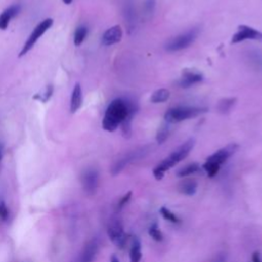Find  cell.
Instances as JSON below:
<instances>
[{"instance_id": "3957f363", "label": "cell", "mask_w": 262, "mask_h": 262, "mask_svg": "<svg viewBox=\"0 0 262 262\" xmlns=\"http://www.w3.org/2000/svg\"><path fill=\"white\" fill-rule=\"evenodd\" d=\"M239 149L237 144H231L227 147L218 150L211 156H209L203 165V169L206 171L209 178H214L220 172V169L224 163H226Z\"/></svg>"}, {"instance_id": "6da1fadb", "label": "cell", "mask_w": 262, "mask_h": 262, "mask_svg": "<svg viewBox=\"0 0 262 262\" xmlns=\"http://www.w3.org/2000/svg\"><path fill=\"white\" fill-rule=\"evenodd\" d=\"M139 107L138 104L131 99H116L114 100L105 113L103 119V128L109 133L117 130V128L127 118L129 112L134 108Z\"/></svg>"}, {"instance_id": "4dcf8cb0", "label": "cell", "mask_w": 262, "mask_h": 262, "mask_svg": "<svg viewBox=\"0 0 262 262\" xmlns=\"http://www.w3.org/2000/svg\"><path fill=\"white\" fill-rule=\"evenodd\" d=\"M252 261L253 262H262V258H261V254L258 251H255L252 254Z\"/></svg>"}, {"instance_id": "5bb4252c", "label": "cell", "mask_w": 262, "mask_h": 262, "mask_svg": "<svg viewBox=\"0 0 262 262\" xmlns=\"http://www.w3.org/2000/svg\"><path fill=\"white\" fill-rule=\"evenodd\" d=\"M21 10V7L19 5H15L7 9L2 15H0V30H7L11 20L15 18Z\"/></svg>"}, {"instance_id": "f1b7e54d", "label": "cell", "mask_w": 262, "mask_h": 262, "mask_svg": "<svg viewBox=\"0 0 262 262\" xmlns=\"http://www.w3.org/2000/svg\"><path fill=\"white\" fill-rule=\"evenodd\" d=\"M9 215L10 213L6 203L3 200H0V218H2L4 222H7L9 220Z\"/></svg>"}, {"instance_id": "9c48e42d", "label": "cell", "mask_w": 262, "mask_h": 262, "mask_svg": "<svg viewBox=\"0 0 262 262\" xmlns=\"http://www.w3.org/2000/svg\"><path fill=\"white\" fill-rule=\"evenodd\" d=\"M82 187L84 192L89 196L96 195L99 183H100V174L99 171L95 168H90L83 172L82 179H81Z\"/></svg>"}, {"instance_id": "ba28073f", "label": "cell", "mask_w": 262, "mask_h": 262, "mask_svg": "<svg viewBox=\"0 0 262 262\" xmlns=\"http://www.w3.org/2000/svg\"><path fill=\"white\" fill-rule=\"evenodd\" d=\"M107 233L109 239L115 246L121 249L125 247L128 238L124 232V228L120 220H118V218H113L108 226Z\"/></svg>"}, {"instance_id": "d6986e66", "label": "cell", "mask_w": 262, "mask_h": 262, "mask_svg": "<svg viewBox=\"0 0 262 262\" xmlns=\"http://www.w3.org/2000/svg\"><path fill=\"white\" fill-rule=\"evenodd\" d=\"M172 124L168 123V122H164L158 129L157 131V136H156V141L159 145H162L163 143H165L167 141V139L169 138L170 134H171V127Z\"/></svg>"}, {"instance_id": "52a82bcc", "label": "cell", "mask_w": 262, "mask_h": 262, "mask_svg": "<svg viewBox=\"0 0 262 262\" xmlns=\"http://www.w3.org/2000/svg\"><path fill=\"white\" fill-rule=\"evenodd\" d=\"M53 24H54V20L51 19V18H50V19H46V20H43L42 22H40V23L35 27V29L33 30V32L31 33V35L29 36V38H28V40L26 41V43L24 45V47H23V49H22V51H21L19 57L22 58V57H24L25 55H27V53H28L29 51H31L32 48L36 45V42H37L43 35H45V33H46L48 30H50V29L52 28Z\"/></svg>"}, {"instance_id": "5b68a950", "label": "cell", "mask_w": 262, "mask_h": 262, "mask_svg": "<svg viewBox=\"0 0 262 262\" xmlns=\"http://www.w3.org/2000/svg\"><path fill=\"white\" fill-rule=\"evenodd\" d=\"M151 151V148L149 146L139 148L137 150H134L131 152H128L124 156H122L120 159H118L114 165L111 168V173L112 176H118L119 173H121L129 164L134 163L144 157H146Z\"/></svg>"}, {"instance_id": "30bf717a", "label": "cell", "mask_w": 262, "mask_h": 262, "mask_svg": "<svg viewBox=\"0 0 262 262\" xmlns=\"http://www.w3.org/2000/svg\"><path fill=\"white\" fill-rule=\"evenodd\" d=\"M246 40H255L262 42V32L247 25H240L238 27V32L234 34L232 38V43L236 45V43H240Z\"/></svg>"}, {"instance_id": "83f0119b", "label": "cell", "mask_w": 262, "mask_h": 262, "mask_svg": "<svg viewBox=\"0 0 262 262\" xmlns=\"http://www.w3.org/2000/svg\"><path fill=\"white\" fill-rule=\"evenodd\" d=\"M155 7H156V0H146V3L144 5L145 15L148 17H151L155 11Z\"/></svg>"}, {"instance_id": "8fae6325", "label": "cell", "mask_w": 262, "mask_h": 262, "mask_svg": "<svg viewBox=\"0 0 262 262\" xmlns=\"http://www.w3.org/2000/svg\"><path fill=\"white\" fill-rule=\"evenodd\" d=\"M100 249V243L98 239H92L86 243L81 254L79 256L78 262H94Z\"/></svg>"}, {"instance_id": "2e32d148", "label": "cell", "mask_w": 262, "mask_h": 262, "mask_svg": "<svg viewBox=\"0 0 262 262\" xmlns=\"http://www.w3.org/2000/svg\"><path fill=\"white\" fill-rule=\"evenodd\" d=\"M143 257L142 253V243L138 237H134L131 241V246L129 250V258L130 262H141Z\"/></svg>"}, {"instance_id": "4fadbf2b", "label": "cell", "mask_w": 262, "mask_h": 262, "mask_svg": "<svg viewBox=\"0 0 262 262\" xmlns=\"http://www.w3.org/2000/svg\"><path fill=\"white\" fill-rule=\"evenodd\" d=\"M123 37V32L120 26H114L110 29H108L102 38V42L104 46L110 47L114 46L116 43H119Z\"/></svg>"}, {"instance_id": "d4e9b609", "label": "cell", "mask_w": 262, "mask_h": 262, "mask_svg": "<svg viewBox=\"0 0 262 262\" xmlns=\"http://www.w3.org/2000/svg\"><path fill=\"white\" fill-rule=\"evenodd\" d=\"M149 235L156 242H162L163 238H164L163 234H162V232H161V230H160V228H159L157 223H154V224H152L150 226V228H149Z\"/></svg>"}, {"instance_id": "ffe728a7", "label": "cell", "mask_w": 262, "mask_h": 262, "mask_svg": "<svg viewBox=\"0 0 262 262\" xmlns=\"http://www.w3.org/2000/svg\"><path fill=\"white\" fill-rule=\"evenodd\" d=\"M200 170H201V166H200L198 163H191V164H189V165H187V166L181 168V169L178 171L177 176H178L179 178L184 179V178H187V177L192 176V174H195V173L199 172Z\"/></svg>"}, {"instance_id": "ac0fdd59", "label": "cell", "mask_w": 262, "mask_h": 262, "mask_svg": "<svg viewBox=\"0 0 262 262\" xmlns=\"http://www.w3.org/2000/svg\"><path fill=\"white\" fill-rule=\"evenodd\" d=\"M124 15H125V19H126L127 25L129 27V30H134V28L136 26L137 16H136V9H135L133 3H126L125 4Z\"/></svg>"}, {"instance_id": "d6a6232c", "label": "cell", "mask_w": 262, "mask_h": 262, "mask_svg": "<svg viewBox=\"0 0 262 262\" xmlns=\"http://www.w3.org/2000/svg\"><path fill=\"white\" fill-rule=\"evenodd\" d=\"M110 262H120V260L118 259V257L116 255H112L111 259H110Z\"/></svg>"}, {"instance_id": "7402d4cb", "label": "cell", "mask_w": 262, "mask_h": 262, "mask_svg": "<svg viewBox=\"0 0 262 262\" xmlns=\"http://www.w3.org/2000/svg\"><path fill=\"white\" fill-rule=\"evenodd\" d=\"M87 34H89V29H87V27H85V26L78 27L74 34V45L76 47L81 46L84 42Z\"/></svg>"}, {"instance_id": "8992f818", "label": "cell", "mask_w": 262, "mask_h": 262, "mask_svg": "<svg viewBox=\"0 0 262 262\" xmlns=\"http://www.w3.org/2000/svg\"><path fill=\"white\" fill-rule=\"evenodd\" d=\"M199 35V29H192L187 31L186 33H183L177 37L170 39L165 46V49L167 52L176 53L183 51L187 48H189L192 43L195 42Z\"/></svg>"}, {"instance_id": "4316f807", "label": "cell", "mask_w": 262, "mask_h": 262, "mask_svg": "<svg viewBox=\"0 0 262 262\" xmlns=\"http://www.w3.org/2000/svg\"><path fill=\"white\" fill-rule=\"evenodd\" d=\"M249 61L256 69H262V54L259 52H252L249 54Z\"/></svg>"}, {"instance_id": "7a4b0ae2", "label": "cell", "mask_w": 262, "mask_h": 262, "mask_svg": "<svg viewBox=\"0 0 262 262\" xmlns=\"http://www.w3.org/2000/svg\"><path fill=\"white\" fill-rule=\"evenodd\" d=\"M195 140L190 139L186 143H184L181 147H179L176 151H173L168 157H166L162 162H160L153 170L154 178L157 181L163 180L165 173L173 168L177 164L185 160L189 154L192 152V150L195 147Z\"/></svg>"}, {"instance_id": "277c9868", "label": "cell", "mask_w": 262, "mask_h": 262, "mask_svg": "<svg viewBox=\"0 0 262 262\" xmlns=\"http://www.w3.org/2000/svg\"><path fill=\"white\" fill-rule=\"evenodd\" d=\"M208 111L207 108L201 107H188V106H181L169 109L165 114V121L174 124L179 123L185 120H189L195 117H198Z\"/></svg>"}, {"instance_id": "f546056e", "label": "cell", "mask_w": 262, "mask_h": 262, "mask_svg": "<svg viewBox=\"0 0 262 262\" xmlns=\"http://www.w3.org/2000/svg\"><path fill=\"white\" fill-rule=\"evenodd\" d=\"M131 197H133V192H131V191L127 192V193L120 199V201L118 202L117 209H118V210H121L125 205H127V203H128V202L130 201V199H131Z\"/></svg>"}, {"instance_id": "9a60e30c", "label": "cell", "mask_w": 262, "mask_h": 262, "mask_svg": "<svg viewBox=\"0 0 262 262\" xmlns=\"http://www.w3.org/2000/svg\"><path fill=\"white\" fill-rule=\"evenodd\" d=\"M82 103H83V97H82L81 86L79 83H76L71 96V104H70L71 113L75 114L81 108Z\"/></svg>"}, {"instance_id": "44dd1931", "label": "cell", "mask_w": 262, "mask_h": 262, "mask_svg": "<svg viewBox=\"0 0 262 262\" xmlns=\"http://www.w3.org/2000/svg\"><path fill=\"white\" fill-rule=\"evenodd\" d=\"M237 99L236 98H229V99H224L222 100L217 105V110L222 114H229L234 106L236 105Z\"/></svg>"}, {"instance_id": "e0dca14e", "label": "cell", "mask_w": 262, "mask_h": 262, "mask_svg": "<svg viewBox=\"0 0 262 262\" xmlns=\"http://www.w3.org/2000/svg\"><path fill=\"white\" fill-rule=\"evenodd\" d=\"M179 190L183 195L186 196H194L197 193L198 190V184L196 181L194 180H185L183 181L180 186H179Z\"/></svg>"}, {"instance_id": "836d02e7", "label": "cell", "mask_w": 262, "mask_h": 262, "mask_svg": "<svg viewBox=\"0 0 262 262\" xmlns=\"http://www.w3.org/2000/svg\"><path fill=\"white\" fill-rule=\"evenodd\" d=\"M65 5H71L73 3V0H63Z\"/></svg>"}, {"instance_id": "7c38bea8", "label": "cell", "mask_w": 262, "mask_h": 262, "mask_svg": "<svg viewBox=\"0 0 262 262\" xmlns=\"http://www.w3.org/2000/svg\"><path fill=\"white\" fill-rule=\"evenodd\" d=\"M203 79L204 77L201 73L191 70H185L183 72L182 78L178 81V85L182 87V89H189V87L202 82Z\"/></svg>"}, {"instance_id": "484cf974", "label": "cell", "mask_w": 262, "mask_h": 262, "mask_svg": "<svg viewBox=\"0 0 262 262\" xmlns=\"http://www.w3.org/2000/svg\"><path fill=\"white\" fill-rule=\"evenodd\" d=\"M53 94H54V87L52 85H50V86H48V89L46 90L45 93L36 95L33 99L37 100V101H39L41 103H47V102L50 101V99L52 98Z\"/></svg>"}, {"instance_id": "603a6c76", "label": "cell", "mask_w": 262, "mask_h": 262, "mask_svg": "<svg viewBox=\"0 0 262 262\" xmlns=\"http://www.w3.org/2000/svg\"><path fill=\"white\" fill-rule=\"evenodd\" d=\"M170 97V93L169 91L165 90V89H161L156 91L152 97H151V102L154 104H159V103H164L166 102Z\"/></svg>"}, {"instance_id": "cb8c5ba5", "label": "cell", "mask_w": 262, "mask_h": 262, "mask_svg": "<svg viewBox=\"0 0 262 262\" xmlns=\"http://www.w3.org/2000/svg\"><path fill=\"white\" fill-rule=\"evenodd\" d=\"M160 214L163 216V218L165 221L172 223V224H181V220L180 218L174 214L171 210H169L167 207L163 206L160 208Z\"/></svg>"}, {"instance_id": "1f68e13d", "label": "cell", "mask_w": 262, "mask_h": 262, "mask_svg": "<svg viewBox=\"0 0 262 262\" xmlns=\"http://www.w3.org/2000/svg\"><path fill=\"white\" fill-rule=\"evenodd\" d=\"M226 259H227L226 255L224 253H222V254H220L218 256H216L215 259L212 262H226Z\"/></svg>"}]
</instances>
